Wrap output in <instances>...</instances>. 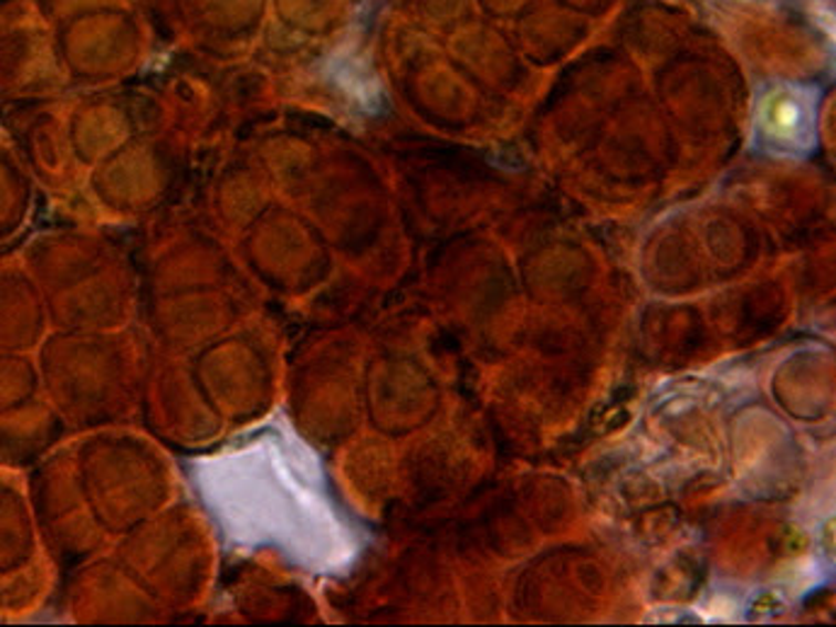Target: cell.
Wrapping results in <instances>:
<instances>
[{
  "label": "cell",
  "mask_w": 836,
  "mask_h": 627,
  "mask_svg": "<svg viewBox=\"0 0 836 627\" xmlns=\"http://www.w3.org/2000/svg\"><path fill=\"white\" fill-rule=\"evenodd\" d=\"M764 134L781 146H803L813 136V109L795 90L771 93L759 112Z\"/></svg>",
  "instance_id": "6da1fadb"
}]
</instances>
